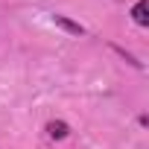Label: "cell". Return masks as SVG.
Returning <instances> with one entry per match:
<instances>
[{
  "mask_svg": "<svg viewBox=\"0 0 149 149\" xmlns=\"http://www.w3.org/2000/svg\"><path fill=\"white\" fill-rule=\"evenodd\" d=\"M53 24H56L58 29L70 32V35H76V38H82V35H85V26H82V24H76V21H70L67 15H53Z\"/></svg>",
  "mask_w": 149,
  "mask_h": 149,
  "instance_id": "1",
  "label": "cell"
},
{
  "mask_svg": "<svg viewBox=\"0 0 149 149\" xmlns=\"http://www.w3.org/2000/svg\"><path fill=\"white\" fill-rule=\"evenodd\" d=\"M67 134H70V126L64 120H50L47 123V137L50 140H64Z\"/></svg>",
  "mask_w": 149,
  "mask_h": 149,
  "instance_id": "2",
  "label": "cell"
},
{
  "mask_svg": "<svg viewBox=\"0 0 149 149\" xmlns=\"http://www.w3.org/2000/svg\"><path fill=\"white\" fill-rule=\"evenodd\" d=\"M146 0H137V3L132 6V21L137 24V26H149V15H146Z\"/></svg>",
  "mask_w": 149,
  "mask_h": 149,
  "instance_id": "3",
  "label": "cell"
}]
</instances>
